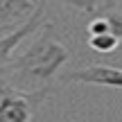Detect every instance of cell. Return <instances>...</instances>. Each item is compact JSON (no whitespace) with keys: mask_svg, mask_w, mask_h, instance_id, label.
I'll return each instance as SVG.
<instances>
[{"mask_svg":"<svg viewBox=\"0 0 122 122\" xmlns=\"http://www.w3.org/2000/svg\"><path fill=\"white\" fill-rule=\"evenodd\" d=\"M106 18H109V27H111V32H113V34L122 41V14L115 9V11H109V14H106Z\"/></svg>","mask_w":122,"mask_h":122,"instance_id":"9c48e42d","label":"cell"},{"mask_svg":"<svg viewBox=\"0 0 122 122\" xmlns=\"http://www.w3.org/2000/svg\"><path fill=\"white\" fill-rule=\"evenodd\" d=\"M91 45L95 52H102V54H111V52H115L118 50V45H120V39L113 34V32H106V34H95V36H91Z\"/></svg>","mask_w":122,"mask_h":122,"instance_id":"52a82bcc","label":"cell"},{"mask_svg":"<svg viewBox=\"0 0 122 122\" xmlns=\"http://www.w3.org/2000/svg\"><path fill=\"white\" fill-rule=\"evenodd\" d=\"M54 88L41 86L34 91H20L9 84L5 95L0 97V122H32L39 106L52 95Z\"/></svg>","mask_w":122,"mask_h":122,"instance_id":"7a4b0ae2","label":"cell"},{"mask_svg":"<svg viewBox=\"0 0 122 122\" xmlns=\"http://www.w3.org/2000/svg\"><path fill=\"white\" fill-rule=\"evenodd\" d=\"M34 9V0H0V32L16 27V23L30 16Z\"/></svg>","mask_w":122,"mask_h":122,"instance_id":"5b68a950","label":"cell"},{"mask_svg":"<svg viewBox=\"0 0 122 122\" xmlns=\"http://www.w3.org/2000/svg\"><path fill=\"white\" fill-rule=\"evenodd\" d=\"M7 88H9V84H7V81L2 79V81H0V97L5 95V91H7Z\"/></svg>","mask_w":122,"mask_h":122,"instance_id":"30bf717a","label":"cell"},{"mask_svg":"<svg viewBox=\"0 0 122 122\" xmlns=\"http://www.w3.org/2000/svg\"><path fill=\"white\" fill-rule=\"evenodd\" d=\"M66 84H91V86H109L122 88V68L113 66H88L63 75Z\"/></svg>","mask_w":122,"mask_h":122,"instance_id":"277c9868","label":"cell"},{"mask_svg":"<svg viewBox=\"0 0 122 122\" xmlns=\"http://www.w3.org/2000/svg\"><path fill=\"white\" fill-rule=\"evenodd\" d=\"M70 59V50L54 39V23H45L43 34L20 54L2 68L5 81L20 91H34L41 84L57 77L61 66Z\"/></svg>","mask_w":122,"mask_h":122,"instance_id":"6da1fadb","label":"cell"},{"mask_svg":"<svg viewBox=\"0 0 122 122\" xmlns=\"http://www.w3.org/2000/svg\"><path fill=\"white\" fill-rule=\"evenodd\" d=\"M61 5L70 9H77L84 14H109L118 9V0H59Z\"/></svg>","mask_w":122,"mask_h":122,"instance_id":"8992f818","label":"cell"},{"mask_svg":"<svg viewBox=\"0 0 122 122\" xmlns=\"http://www.w3.org/2000/svg\"><path fill=\"white\" fill-rule=\"evenodd\" d=\"M45 0H39L36 2V9L27 16V20L23 25H18L16 30H11L9 34L0 36V72L2 68H7L9 61H11L14 50L20 45V41H25L27 36H32L34 32H39L41 27H45Z\"/></svg>","mask_w":122,"mask_h":122,"instance_id":"3957f363","label":"cell"},{"mask_svg":"<svg viewBox=\"0 0 122 122\" xmlns=\"http://www.w3.org/2000/svg\"><path fill=\"white\" fill-rule=\"evenodd\" d=\"M106 32H111L109 18H106V14H97V16L88 23V34L95 36V34H106Z\"/></svg>","mask_w":122,"mask_h":122,"instance_id":"ba28073f","label":"cell"}]
</instances>
